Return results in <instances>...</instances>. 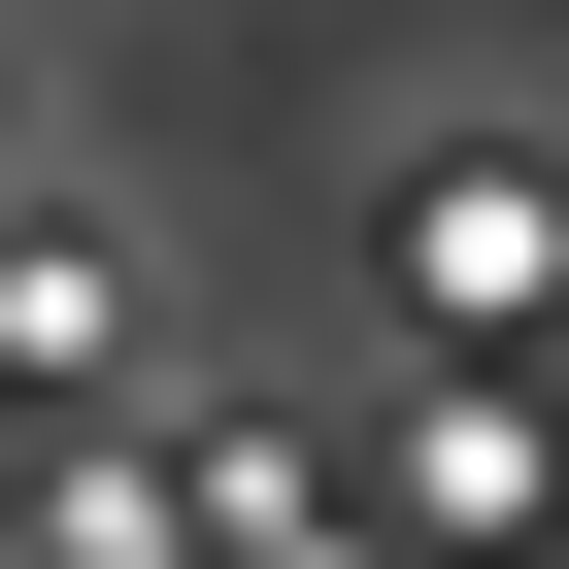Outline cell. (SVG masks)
<instances>
[{
  "instance_id": "obj_1",
  "label": "cell",
  "mask_w": 569,
  "mask_h": 569,
  "mask_svg": "<svg viewBox=\"0 0 569 569\" xmlns=\"http://www.w3.org/2000/svg\"><path fill=\"white\" fill-rule=\"evenodd\" d=\"M402 268H436L469 336H536V302H569V201H536V168H402Z\"/></svg>"
}]
</instances>
